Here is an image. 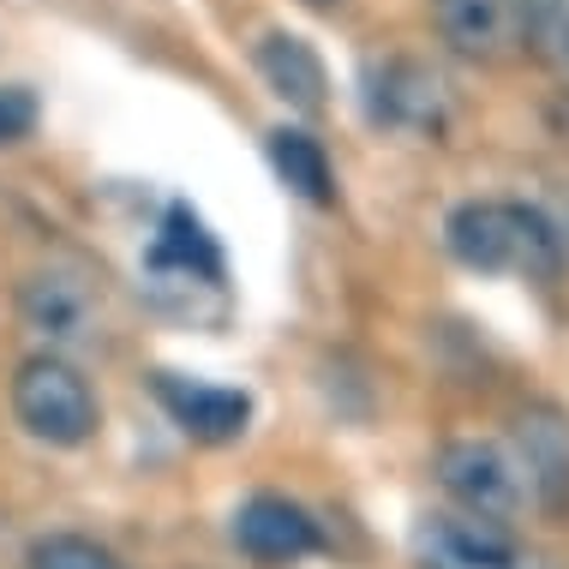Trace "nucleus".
<instances>
[{
	"instance_id": "9",
	"label": "nucleus",
	"mask_w": 569,
	"mask_h": 569,
	"mask_svg": "<svg viewBox=\"0 0 569 569\" xmlns=\"http://www.w3.org/2000/svg\"><path fill=\"white\" fill-rule=\"evenodd\" d=\"M258 72H264V84L288 102V109H300V114L325 109L330 79H325V60H318V49H312L306 37L270 30V37L258 42Z\"/></svg>"
},
{
	"instance_id": "15",
	"label": "nucleus",
	"mask_w": 569,
	"mask_h": 569,
	"mask_svg": "<svg viewBox=\"0 0 569 569\" xmlns=\"http://www.w3.org/2000/svg\"><path fill=\"white\" fill-rule=\"evenodd\" d=\"M37 127V97L19 84H0V144H19Z\"/></svg>"
},
{
	"instance_id": "7",
	"label": "nucleus",
	"mask_w": 569,
	"mask_h": 569,
	"mask_svg": "<svg viewBox=\"0 0 569 569\" xmlns=\"http://www.w3.org/2000/svg\"><path fill=\"white\" fill-rule=\"evenodd\" d=\"M157 396L162 408L174 413V426L198 443H234L252 420V402L240 390H222V383H192V378H174L162 372L157 378Z\"/></svg>"
},
{
	"instance_id": "10",
	"label": "nucleus",
	"mask_w": 569,
	"mask_h": 569,
	"mask_svg": "<svg viewBox=\"0 0 569 569\" xmlns=\"http://www.w3.org/2000/svg\"><path fill=\"white\" fill-rule=\"evenodd\" d=\"M19 306H24V325L49 342V353L90 336V295L72 282V276H54V270L49 276H30Z\"/></svg>"
},
{
	"instance_id": "5",
	"label": "nucleus",
	"mask_w": 569,
	"mask_h": 569,
	"mask_svg": "<svg viewBox=\"0 0 569 569\" xmlns=\"http://www.w3.org/2000/svg\"><path fill=\"white\" fill-rule=\"evenodd\" d=\"M234 546L246 551L252 563H300L312 558L318 546H325V533H318V521L300 510V503L276 498V491H258V498H246L234 510Z\"/></svg>"
},
{
	"instance_id": "14",
	"label": "nucleus",
	"mask_w": 569,
	"mask_h": 569,
	"mask_svg": "<svg viewBox=\"0 0 569 569\" xmlns=\"http://www.w3.org/2000/svg\"><path fill=\"white\" fill-rule=\"evenodd\" d=\"M24 569H127L109 546L84 540V533H42L24 551Z\"/></svg>"
},
{
	"instance_id": "16",
	"label": "nucleus",
	"mask_w": 569,
	"mask_h": 569,
	"mask_svg": "<svg viewBox=\"0 0 569 569\" xmlns=\"http://www.w3.org/2000/svg\"><path fill=\"white\" fill-rule=\"evenodd\" d=\"M306 7H336V0H306Z\"/></svg>"
},
{
	"instance_id": "2",
	"label": "nucleus",
	"mask_w": 569,
	"mask_h": 569,
	"mask_svg": "<svg viewBox=\"0 0 569 569\" xmlns=\"http://www.w3.org/2000/svg\"><path fill=\"white\" fill-rule=\"evenodd\" d=\"M12 413L30 438L54 443V450H79L97 438V390L60 353H30L12 372Z\"/></svg>"
},
{
	"instance_id": "11",
	"label": "nucleus",
	"mask_w": 569,
	"mask_h": 569,
	"mask_svg": "<svg viewBox=\"0 0 569 569\" xmlns=\"http://www.w3.org/2000/svg\"><path fill=\"white\" fill-rule=\"evenodd\" d=\"M438 30L468 60L498 54L510 42V0H438Z\"/></svg>"
},
{
	"instance_id": "12",
	"label": "nucleus",
	"mask_w": 569,
	"mask_h": 569,
	"mask_svg": "<svg viewBox=\"0 0 569 569\" xmlns=\"http://www.w3.org/2000/svg\"><path fill=\"white\" fill-rule=\"evenodd\" d=\"M270 162L306 204H336V174H330V157L318 150V138H306L295 127L270 132Z\"/></svg>"
},
{
	"instance_id": "13",
	"label": "nucleus",
	"mask_w": 569,
	"mask_h": 569,
	"mask_svg": "<svg viewBox=\"0 0 569 569\" xmlns=\"http://www.w3.org/2000/svg\"><path fill=\"white\" fill-rule=\"evenodd\" d=\"M157 264H174L180 276H192V282H222V252H217V240L204 234V222H198L187 204L168 210L162 240H157Z\"/></svg>"
},
{
	"instance_id": "8",
	"label": "nucleus",
	"mask_w": 569,
	"mask_h": 569,
	"mask_svg": "<svg viewBox=\"0 0 569 569\" xmlns=\"http://www.w3.org/2000/svg\"><path fill=\"white\" fill-rule=\"evenodd\" d=\"M521 438V473H528V498H540L551 516L569 510V426L551 408H528L516 420Z\"/></svg>"
},
{
	"instance_id": "4",
	"label": "nucleus",
	"mask_w": 569,
	"mask_h": 569,
	"mask_svg": "<svg viewBox=\"0 0 569 569\" xmlns=\"http://www.w3.org/2000/svg\"><path fill=\"white\" fill-rule=\"evenodd\" d=\"M420 569H546L528 546L510 540V528L480 516H426L413 528Z\"/></svg>"
},
{
	"instance_id": "1",
	"label": "nucleus",
	"mask_w": 569,
	"mask_h": 569,
	"mask_svg": "<svg viewBox=\"0 0 569 569\" xmlns=\"http://www.w3.org/2000/svg\"><path fill=\"white\" fill-rule=\"evenodd\" d=\"M443 240L468 270H521V276H551L563 264V240L540 210L528 204H491V198H473V204H456L450 222H443Z\"/></svg>"
},
{
	"instance_id": "6",
	"label": "nucleus",
	"mask_w": 569,
	"mask_h": 569,
	"mask_svg": "<svg viewBox=\"0 0 569 569\" xmlns=\"http://www.w3.org/2000/svg\"><path fill=\"white\" fill-rule=\"evenodd\" d=\"M372 120L383 127H402V132H438L443 127V79L420 60H383L372 67Z\"/></svg>"
},
{
	"instance_id": "3",
	"label": "nucleus",
	"mask_w": 569,
	"mask_h": 569,
	"mask_svg": "<svg viewBox=\"0 0 569 569\" xmlns=\"http://www.w3.org/2000/svg\"><path fill=\"white\" fill-rule=\"evenodd\" d=\"M438 486L468 516L498 521V528L510 516H521V503H528V473H521L510 443L498 438H450L438 450Z\"/></svg>"
}]
</instances>
